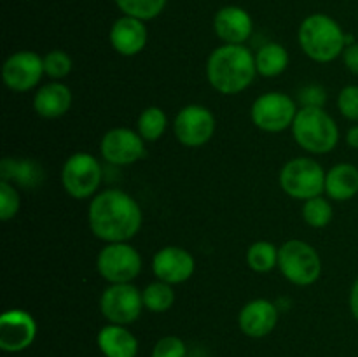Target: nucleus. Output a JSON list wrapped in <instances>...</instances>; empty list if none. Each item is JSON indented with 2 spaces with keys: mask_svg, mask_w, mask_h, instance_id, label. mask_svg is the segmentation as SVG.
<instances>
[{
  "mask_svg": "<svg viewBox=\"0 0 358 357\" xmlns=\"http://www.w3.org/2000/svg\"><path fill=\"white\" fill-rule=\"evenodd\" d=\"M37 336V322L28 312L14 308L0 317V349L3 352H23Z\"/></svg>",
  "mask_w": 358,
  "mask_h": 357,
  "instance_id": "obj_14",
  "label": "nucleus"
},
{
  "mask_svg": "<svg viewBox=\"0 0 358 357\" xmlns=\"http://www.w3.org/2000/svg\"><path fill=\"white\" fill-rule=\"evenodd\" d=\"M44 74V58L34 51H17L3 63L2 79L10 91L24 93L37 86Z\"/></svg>",
  "mask_w": 358,
  "mask_h": 357,
  "instance_id": "obj_12",
  "label": "nucleus"
},
{
  "mask_svg": "<svg viewBox=\"0 0 358 357\" xmlns=\"http://www.w3.org/2000/svg\"><path fill=\"white\" fill-rule=\"evenodd\" d=\"M343 62L350 72L358 76V42L346 46L345 52H343Z\"/></svg>",
  "mask_w": 358,
  "mask_h": 357,
  "instance_id": "obj_34",
  "label": "nucleus"
},
{
  "mask_svg": "<svg viewBox=\"0 0 358 357\" xmlns=\"http://www.w3.org/2000/svg\"><path fill=\"white\" fill-rule=\"evenodd\" d=\"M325 177L327 174L322 164L311 158L299 156L283 164L280 170V186L290 198L306 202L325 191Z\"/></svg>",
  "mask_w": 358,
  "mask_h": 357,
  "instance_id": "obj_6",
  "label": "nucleus"
},
{
  "mask_svg": "<svg viewBox=\"0 0 358 357\" xmlns=\"http://www.w3.org/2000/svg\"><path fill=\"white\" fill-rule=\"evenodd\" d=\"M185 354H187L185 343L178 336H163L154 345L150 357H185Z\"/></svg>",
  "mask_w": 358,
  "mask_h": 357,
  "instance_id": "obj_32",
  "label": "nucleus"
},
{
  "mask_svg": "<svg viewBox=\"0 0 358 357\" xmlns=\"http://www.w3.org/2000/svg\"><path fill=\"white\" fill-rule=\"evenodd\" d=\"M21 200L14 186L7 181H0V219L10 220L20 212Z\"/></svg>",
  "mask_w": 358,
  "mask_h": 357,
  "instance_id": "obj_30",
  "label": "nucleus"
},
{
  "mask_svg": "<svg viewBox=\"0 0 358 357\" xmlns=\"http://www.w3.org/2000/svg\"><path fill=\"white\" fill-rule=\"evenodd\" d=\"M98 349L105 357H136L138 340L126 326L108 324L98 332Z\"/></svg>",
  "mask_w": 358,
  "mask_h": 357,
  "instance_id": "obj_20",
  "label": "nucleus"
},
{
  "mask_svg": "<svg viewBox=\"0 0 358 357\" xmlns=\"http://www.w3.org/2000/svg\"><path fill=\"white\" fill-rule=\"evenodd\" d=\"M110 44L119 55L135 56L143 51L147 44V28L142 20L122 16L112 24Z\"/></svg>",
  "mask_w": 358,
  "mask_h": 357,
  "instance_id": "obj_18",
  "label": "nucleus"
},
{
  "mask_svg": "<svg viewBox=\"0 0 358 357\" xmlns=\"http://www.w3.org/2000/svg\"><path fill=\"white\" fill-rule=\"evenodd\" d=\"M297 111L296 102L289 94L271 91L264 93L254 102L250 111L252 122L259 130L268 133H278L292 126Z\"/></svg>",
  "mask_w": 358,
  "mask_h": 357,
  "instance_id": "obj_9",
  "label": "nucleus"
},
{
  "mask_svg": "<svg viewBox=\"0 0 358 357\" xmlns=\"http://www.w3.org/2000/svg\"><path fill=\"white\" fill-rule=\"evenodd\" d=\"M278 251L271 241H255L247 251V265L255 273H268L278 266Z\"/></svg>",
  "mask_w": 358,
  "mask_h": 357,
  "instance_id": "obj_25",
  "label": "nucleus"
},
{
  "mask_svg": "<svg viewBox=\"0 0 358 357\" xmlns=\"http://www.w3.org/2000/svg\"><path fill=\"white\" fill-rule=\"evenodd\" d=\"M173 132L185 147H201L215 133V118L203 105H187L180 108L173 121Z\"/></svg>",
  "mask_w": 358,
  "mask_h": 357,
  "instance_id": "obj_11",
  "label": "nucleus"
},
{
  "mask_svg": "<svg viewBox=\"0 0 358 357\" xmlns=\"http://www.w3.org/2000/svg\"><path fill=\"white\" fill-rule=\"evenodd\" d=\"M278 268L290 284L306 287L320 279L322 259L306 241L289 240L278 251Z\"/></svg>",
  "mask_w": 358,
  "mask_h": 357,
  "instance_id": "obj_5",
  "label": "nucleus"
},
{
  "mask_svg": "<svg viewBox=\"0 0 358 357\" xmlns=\"http://www.w3.org/2000/svg\"><path fill=\"white\" fill-rule=\"evenodd\" d=\"M213 28H215L217 37L224 44H243L252 35L254 23L247 10L236 6H229L222 7L215 14Z\"/></svg>",
  "mask_w": 358,
  "mask_h": 357,
  "instance_id": "obj_17",
  "label": "nucleus"
},
{
  "mask_svg": "<svg viewBox=\"0 0 358 357\" xmlns=\"http://www.w3.org/2000/svg\"><path fill=\"white\" fill-rule=\"evenodd\" d=\"M334 210L332 205L324 196H315L304 202L303 205V219L311 227H325L332 220Z\"/></svg>",
  "mask_w": 358,
  "mask_h": 357,
  "instance_id": "obj_27",
  "label": "nucleus"
},
{
  "mask_svg": "<svg viewBox=\"0 0 358 357\" xmlns=\"http://www.w3.org/2000/svg\"><path fill=\"white\" fill-rule=\"evenodd\" d=\"M299 102L303 107H322L324 108L325 102H327V91L322 86H311L303 88L299 91Z\"/></svg>",
  "mask_w": 358,
  "mask_h": 357,
  "instance_id": "obj_33",
  "label": "nucleus"
},
{
  "mask_svg": "<svg viewBox=\"0 0 358 357\" xmlns=\"http://www.w3.org/2000/svg\"><path fill=\"white\" fill-rule=\"evenodd\" d=\"M196 270L194 258L185 248L177 247V245H168V247L159 248L154 254L152 259V272L157 280L175 286V284L187 282Z\"/></svg>",
  "mask_w": 358,
  "mask_h": 357,
  "instance_id": "obj_15",
  "label": "nucleus"
},
{
  "mask_svg": "<svg viewBox=\"0 0 358 357\" xmlns=\"http://www.w3.org/2000/svg\"><path fill=\"white\" fill-rule=\"evenodd\" d=\"M166 112L159 107H147L136 121V132L145 142H156L166 132Z\"/></svg>",
  "mask_w": 358,
  "mask_h": 357,
  "instance_id": "obj_24",
  "label": "nucleus"
},
{
  "mask_svg": "<svg viewBox=\"0 0 358 357\" xmlns=\"http://www.w3.org/2000/svg\"><path fill=\"white\" fill-rule=\"evenodd\" d=\"M100 153L110 164H133L145 154V140L129 128H112L101 136Z\"/></svg>",
  "mask_w": 358,
  "mask_h": 357,
  "instance_id": "obj_13",
  "label": "nucleus"
},
{
  "mask_svg": "<svg viewBox=\"0 0 358 357\" xmlns=\"http://www.w3.org/2000/svg\"><path fill=\"white\" fill-rule=\"evenodd\" d=\"M2 181H14L23 188H37L44 181V170L31 160H14L6 158L0 163Z\"/></svg>",
  "mask_w": 358,
  "mask_h": 357,
  "instance_id": "obj_22",
  "label": "nucleus"
},
{
  "mask_svg": "<svg viewBox=\"0 0 358 357\" xmlns=\"http://www.w3.org/2000/svg\"><path fill=\"white\" fill-rule=\"evenodd\" d=\"M255 55L243 44H224L217 48L206 62V79L222 94H238L255 79Z\"/></svg>",
  "mask_w": 358,
  "mask_h": 357,
  "instance_id": "obj_2",
  "label": "nucleus"
},
{
  "mask_svg": "<svg viewBox=\"0 0 358 357\" xmlns=\"http://www.w3.org/2000/svg\"><path fill=\"white\" fill-rule=\"evenodd\" d=\"M101 164L90 153H76L65 161L62 184L66 195L76 200H86L96 195L101 184Z\"/></svg>",
  "mask_w": 358,
  "mask_h": 357,
  "instance_id": "obj_8",
  "label": "nucleus"
},
{
  "mask_svg": "<svg viewBox=\"0 0 358 357\" xmlns=\"http://www.w3.org/2000/svg\"><path fill=\"white\" fill-rule=\"evenodd\" d=\"M94 237L107 244L128 241L142 227V209L135 198L121 189H105L91 200L87 210Z\"/></svg>",
  "mask_w": 358,
  "mask_h": 357,
  "instance_id": "obj_1",
  "label": "nucleus"
},
{
  "mask_svg": "<svg viewBox=\"0 0 358 357\" xmlns=\"http://www.w3.org/2000/svg\"><path fill=\"white\" fill-rule=\"evenodd\" d=\"M70 70H72V58L65 51H62V49L49 51L44 56V72L51 79H65L70 74Z\"/></svg>",
  "mask_w": 358,
  "mask_h": 357,
  "instance_id": "obj_29",
  "label": "nucleus"
},
{
  "mask_svg": "<svg viewBox=\"0 0 358 357\" xmlns=\"http://www.w3.org/2000/svg\"><path fill=\"white\" fill-rule=\"evenodd\" d=\"M115 4L124 13V16L147 21L163 13L166 0H115Z\"/></svg>",
  "mask_w": 358,
  "mask_h": 357,
  "instance_id": "obj_28",
  "label": "nucleus"
},
{
  "mask_svg": "<svg viewBox=\"0 0 358 357\" xmlns=\"http://www.w3.org/2000/svg\"><path fill=\"white\" fill-rule=\"evenodd\" d=\"M96 270L108 284H131L142 272V255L128 241L107 244L98 252Z\"/></svg>",
  "mask_w": 358,
  "mask_h": 357,
  "instance_id": "obj_7",
  "label": "nucleus"
},
{
  "mask_svg": "<svg viewBox=\"0 0 358 357\" xmlns=\"http://www.w3.org/2000/svg\"><path fill=\"white\" fill-rule=\"evenodd\" d=\"M338 108L346 119L350 121H358V86L350 84L339 91Z\"/></svg>",
  "mask_w": 358,
  "mask_h": 357,
  "instance_id": "obj_31",
  "label": "nucleus"
},
{
  "mask_svg": "<svg viewBox=\"0 0 358 357\" xmlns=\"http://www.w3.org/2000/svg\"><path fill=\"white\" fill-rule=\"evenodd\" d=\"M142 300L147 310L154 312V314H163V312L170 310L171 304L175 303V293L170 284L157 280V282L149 284L142 290Z\"/></svg>",
  "mask_w": 358,
  "mask_h": 357,
  "instance_id": "obj_26",
  "label": "nucleus"
},
{
  "mask_svg": "<svg viewBox=\"0 0 358 357\" xmlns=\"http://www.w3.org/2000/svg\"><path fill=\"white\" fill-rule=\"evenodd\" d=\"M292 135L304 150L331 153L339 142V128L322 107H301L292 122Z\"/></svg>",
  "mask_w": 358,
  "mask_h": 357,
  "instance_id": "obj_4",
  "label": "nucleus"
},
{
  "mask_svg": "<svg viewBox=\"0 0 358 357\" xmlns=\"http://www.w3.org/2000/svg\"><path fill=\"white\" fill-rule=\"evenodd\" d=\"M278 324V308L269 300H252L241 308L238 326L248 338H264Z\"/></svg>",
  "mask_w": 358,
  "mask_h": 357,
  "instance_id": "obj_16",
  "label": "nucleus"
},
{
  "mask_svg": "<svg viewBox=\"0 0 358 357\" xmlns=\"http://www.w3.org/2000/svg\"><path fill=\"white\" fill-rule=\"evenodd\" d=\"M289 52L278 42H268L255 52V66L262 77H276L289 66Z\"/></svg>",
  "mask_w": 358,
  "mask_h": 357,
  "instance_id": "obj_23",
  "label": "nucleus"
},
{
  "mask_svg": "<svg viewBox=\"0 0 358 357\" xmlns=\"http://www.w3.org/2000/svg\"><path fill=\"white\" fill-rule=\"evenodd\" d=\"M72 105V91L66 84L52 80L42 84L34 97V108L41 118L56 119L69 112Z\"/></svg>",
  "mask_w": 358,
  "mask_h": 357,
  "instance_id": "obj_19",
  "label": "nucleus"
},
{
  "mask_svg": "<svg viewBox=\"0 0 358 357\" xmlns=\"http://www.w3.org/2000/svg\"><path fill=\"white\" fill-rule=\"evenodd\" d=\"M346 37L343 28L327 14H311L301 23V49L317 63L334 62L346 49Z\"/></svg>",
  "mask_w": 358,
  "mask_h": 357,
  "instance_id": "obj_3",
  "label": "nucleus"
},
{
  "mask_svg": "<svg viewBox=\"0 0 358 357\" xmlns=\"http://www.w3.org/2000/svg\"><path fill=\"white\" fill-rule=\"evenodd\" d=\"M350 310H352V315L358 322V276L355 284H353L352 290H350Z\"/></svg>",
  "mask_w": 358,
  "mask_h": 357,
  "instance_id": "obj_35",
  "label": "nucleus"
},
{
  "mask_svg": "<svg viewBox=\"0 0 358 357\" xmlns=\"http://www.w3.org/2000/svg\"><path fill=\"white\" fill-rule=\"evenodd\" d=\"M325 192L336 202L352 200L358 192V168L355 164H334L325 177Z\"/></svg>",
  "mask_w": 358,
  "mask_h": 357,
  "instance_id": "obj_21",
  "label": "nucleus"
},
{
  "mask_svg": "<svg viewBox=\"0 0 358 357\" xmlns=\"http://www.w3.org/2000/svg\"><path fill=\"white\" fill-rule=\"evenodd\" d=\"M142 293L133 284H110L100 298V310L110 324L128 326L142 314Z\"/></svg>",
  "mask_w": 358,
  "mask_h": 357,
  "instance_id": "obj_10",
  "label": "nucleus"
},
{
  "mask_svg": "<svg viewBox=\"0 0 358 357\" xmlns=\"http://www.w3.org/2000/svg\"><path fill=\"white\" fill-rule=\"evenodd\" d=\"M346 144L350 147H353V149H358V125L352 126L348 130V133H346Z\"/></svg>",
  "mask_w": 358,
  "mask_h": 357,
  "instance_id": "obj_36",
  "label": "nucleus"
}]
</instances>
